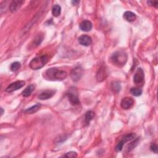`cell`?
I'll use <instances>...</instances> for the list:
<instances>
[{"mask_svg":"<svg viewBox=\"0 0 158 158\" xmlns=\"http://www.w3.org/2000/svg\"><path fill=\"white\" fill-rule=\"evenodd\" d=\"M25 82L23 80H18V81L14 82L7 87L6 88L5 91L8 93L13 92L14 91L18 90L20 88H22L25 85Z\"/></svg>","mask_w":158,"mask_h":158,"instance_id":"obj_5","label":"cell"},{"mask_svg":"<svg viewBox=\"0 0 158 158\" xmlns=\"http://www.w3.org/2000/svg\"><path fill=\"white\" fill-rule=\"evenodd\" d=\"M95 117V113L92 111H89L86 113L85 115V125L89 126L90 122L93 120Z\"/></svg>","mask_w":158,"mask_h":158,"instance_id":"obj_16","label":"cell"},{"mask_svg":"<svg viewBox=\"0 0 158 158\" xmlns=\"http://www.w3.org/2000/svg\"><path fill=\"white\" fill-rule=\"evenodd\" d=\"M127 61V55L123 51H115L111 56L112 63L117 67H121L124 66Z\"/></svg>","mask_w":158,"mask_h":158,"instance_id":"obj_2","label":"cell"},{"mask_svg":"<svg viewBox=\"0 0 158 158\" xmlns=\"http://www.w3.org/2000/svg\"><path fill=\"white\" fill-rule=\"evenodd\" d=\"M45 78L51 81L63 80L67 77V73L64 71H61L57 68H50L45 72Z\"/></svg>","mask_w":158,"mask_h":158,"instance_id":"obj_1","label":"cell"},{"mask_svg":"<svg viewBox=\"0 0 158 158\" xmlns=\"http://www.w3.org/2000/svg\"><path fill=\"white\" fill-rule=\"evenodd\" d=\"M35 85L32 84L27 87L22 92V95L24 97H29L31 95V94L33 93V92L35 90Z\"/></svg>","mask_w":158,"mask_h":158,"instance_id":"obj_14","label":"cell"},{"mask_svg":"<svg viewBox=\"0 0 158 158\" xmlns=\"http://www.w3.org/2000/svg\"><path fill=\"white\" fill-rule=\"evenodd\" d=\"M79 43L84 46H89L92 43V38L87 35H83L79 38Z\"/></svg>","mask_w":158,"mask_h":158,"instance_id":"obj_10","label":"cell"},{"mask_svg":"<svg viewBox=\"0 0 158 158\" xmlns=\"http://www.w3.org/2000/svg\"><path fill=\"white\" fill-rule=\"evenodd\" d=\"M145 79V74L144 71L141 68H139L136 70L134 77H133V81L135 84H140L143 82Z\"/></svg>","mask_w":158,"mask_h":158,"instance_id":"obj_7","label":"cell"},{"mask_svg":"<svg viewBox=\"0 0 158 158\" xmlns=\"http://www.w3.org/2000/svg\"><path fill=\"white\" fill-rule=\"evenodd\" d=\"M139 143V139H136L133 141H132V143H130L127 147V152H131L132 149H133L137 146V145H138Z\"/></svg>","mask_w":158,"mask_h":158,"instance_id":"obj_20","label":"cell"},{"mask_svg":"<svg viewBox=\"0 0 158 158\" xmlns=\"http://www.w3.org/2000/svg\"><path fill=\"white\" fill-rule=\"evenodd\" d=\"M55 92L52 90H46L44 92H42L38 95V98L41 100H48L53 97L54 95Z\"/></svg>","mask_w":158,"mask_h":158,"instance_id":"obj_13","label":"cell"},{"mask_svg":"<svg viewBox=\"0 0 158 158\" xmlns=\"http://www.w3.org/2000/svg\"><path fill=\"white\" fill-rule=\"evenodd\" d=\"M134 105V100L131 97L123 98L120 102V106L123 109H129Z\"/></svg>","mask_w":158,"mask_h":158,"instance_id":"obj_8","label":"cell"},{"mask_svg":"<svg viewBox=\"0 0 158 158\" xmlns=\"http://www.w3.org/2000/svg\"><path fill=\"white\" fill-rule=\"evenodd\" d=\"M106 78V74L105 72V70L103 68H101L98 71V73L97 74V79L98 82H102L105 80Z\"/></svg>","mask_w":158,"mask_h":158,"instance_id":"obj_18","label":"cell"},{"mask_svg":"<svg viewBox=\"0 0 158 158\" xmlns=\"http://www.w3.org/2000/svg\"><path fill=\"white\" fill-rule=\"evenodd\" d=\"M48 56H46V55H43V56L36 57L30 61L29 66L33 70H38L44 67L48 62Z\"/></svg>","mask_w":158,"mask_h":158,"instance_id":"obj_3","label":"cell"},{"mask_svg":"<svg viewBox=\"0 0 158 158\" xmlns=\"http://www.w3.org/2000/svg\"><path fill=\"white\" fill-rule=\"evenodd\" d=\"M1 115H2L3 114V113H4V110H3V108H1Z\"/></svg>","mask_w":158,"mask_h":158,"instance_id":"obj_29","label":"cell"},{"mask_svg":"<svg viewBox=\"0 0 158 158\" xmlns=\"http://www.w3.org/2000/svg\"><path fill=\"white\" fill-rule=\"evenodd\" d=\"M24 3L23 1L20 0H14L11 2L9 5V10L11 12H15L18 11V9L21 7L22 4Z\"/></svg>","mask_w":158,"mask_h":158,"instance_id":"obj_11","label":"cell"},{"mask_svg":"<svg viewBox=\"0 0 158 158\" xmlns=\"http://www.w3.org/2000/svg\"><path fill=\"white\" fill-rule=\"evenodd\" d=\"M123 17L127 20V21H128L129 22H133L134 20H135V19L136 18L135 14L131 12V11L125 12L124 14H123Z\"/></svg>","mask_w":158,"mask_h":158,"instance_id":"obj_15","label":"cell"},{"mask_svg":"<svg viewBox=\"0 0 158 158\" xmlns=\"http://www.w3.org/2000/svg\"><path fill=\"white\" fill-rule=\"evenodd\" d=\"M64 157H77V153L75 152H68L66 154H64L63 156Z\"/></svg>","mask_w":158,"mask_h":158,"instance_id":"obj_24","label":"cell"},{"mask_svg":"<svg viewBox=\"0 0 158 158\" xmlns=\"http://www.w3.org/2000/svg\"><path fill=\"white\" fill-rule=\"evenodd\" d=\"M150 149L154 153H157V146L155 143H152L150 146Z\"/></svg>","mask_w":158,"mask_h":158,"instance_id":"obj_26","label":"cell"},{"mask_svg":"<svg viewBox=\"0 0 158 158\" xmlns=\"http://www.w3.org/2000/svg\"><path fill=\"white\" fill-rule=\"evenodd\" d=\"M84 71L80 67H77L72 71L71 73V77L74 82L79 81L82 77Z\"/></svg>","mask_w":158,"mask_h":158,"instance_id":"obj_6","label":"cell"},{"mask_svg":"<svg viewBox=\"0 0 158 158\" xmlns=\"http://www.w3.org/2000/svg\"><path fill=\"white\" fill-rule=\"evenodd\" d=\"M130 92L135 97H139L142 94V90L139 88H132L130 89Z\"/></svg>","mask_w":158,"mask_h":158,"instance_id":"obj_21","label":"cell"},{"mask_svg":"<svg viewBox=\"0 0 158 158\" xmlns=\"http://www.w3.org/2000/svg\"><path fill=\"white\" fill-rule=\"evenodd\" d=\"M20 66H21V65H20L19 62H14V63L11 64L10 66V69L12 72H16L19 69Z\"/></svg>","mask_w":158,"mask_h":158,"instance_id":"obj_22","label":"cell"},{"mask_svg":"<svg viewBox=\"0 0 158 158\" xmlns=\"http://www.w3.org/2000/svg\"><path fill=\"white\" fill-rule=\"evenodd\" d=\"M112 90L114 92H119L120 90V85L118 82H115L112 84Z\"/></svg>","mask_w":158,"mask_h":158,"instance_id":"obj_23","label":"cell"},{"mask_svg":"<svg viewBox=\"0 0 158 158\" xmlns=\"http://www.w3.org/2000/svg\"><path fill=\"white\" fill-rule=\"evenodd\" d=\"M80 29L81 30L84 32L90 31L92 29V23L87 20H84L80 24Z\"/></svg>","mask_w":158,"mask_h":158,"instance_id":"obj_12","label":"cell"},{"mask_svg":"<svg viewBox=\"0 0 158 158\" xmlns=\"http://www.w3.org/2000/svg\"><path fill=\"white\" fill-rule=\"evenodd\" d=\"M43 39V37L38 36V37H37V38L35 39V42H34V43H35L37 46L40 45L41 43H42V42Z\"/></svg>","mask_w":158,"mask_h":158,"instance_id":"obj_25","label":"cell"},{"mask_svg":"<svg viewBox=\"0 0 158 158\" xmlns=\"http://www.w3.org/2000/svg\"><path fill=\"white\" fill-rule=\"evenodd\" d=\"M67 97L72 105L77 106L80 105V100L77 97V94L70 92L67 93Z\"/></svg>","mask_w":158,"mask_h":158,"instance_id":"obj_9","label":"cell"},{"mask_svg":"<svg viewBox=\"0 0 158 158\" xmlns=\"http://www.w3.org/2000/svg\"><path fill=\"white\" fill-rule=\"evenodd\" d=\"M79 3H80L79 1H72V4L73 5H75V6L77 5Z\"/></svg>","mask_w":158,"mask_h":158,"instance_id":"obj_28","label":"cell"},{"mask_svg":"<svg viewBox=\"0 0 158 158\" xmlns=\"http://www.w3.org/2000/svg\"><path fill=\"white\" fill-rule=\"evenodd\" d=\"M147 3L150 6H154V7H155L156 8H157V6H158V3H157V1H148Z\"/></svg>","mask_w":158,"mask_h":158,"instance_id":"obj_27","label":"cell"},{"mask_svg":"<svg viewBox=\"0 0 158 158\" xmlns=\"http://www.w3.org/2000/svg\"><path fill=\"white\" fill-rule=\"evenodd\" d=\"M52 14L54 17H58L61 14V7L58 4H55L52 8Z\"/></svg>","mask_w":158,"mask_h":158,"instance_id":"obj_19","label":"cell"},{"mask_svg":"<svg viewBox=\"0 0 158 158\" xmlns=\"http://www.w3.org/2000/svg\"><path fill=\"white\" fill-rule=\"evenodd\" d=\"M135 137H136V135L135 133H129V134H127V135H126L123 136L122 140L119 142V143L115 146V149L116 152H121L123 149V145H125V143L127 141H131V140L135 139Z\"/></svg>","mask_w":158,"mask_h":158,"instance_id":"obj_4","label":"cell"},{"mask_svg":"<svg viewBox=\"0 0 158 158\" xmlns=\"http://www.w3.org/2000/svg\"><path fill=\"white\" fill-rule=\"evenodd\" d=\"M40 107H41V105L40 103H37L35 105L32 106L31 107L27 109L24 111V113L27 114H32L33 113L37 112L40 109Z\"/></svg>","mask_w":158,"mask_h":158,"instance_id":"obj_17","label":"cell"}]
</instances>
